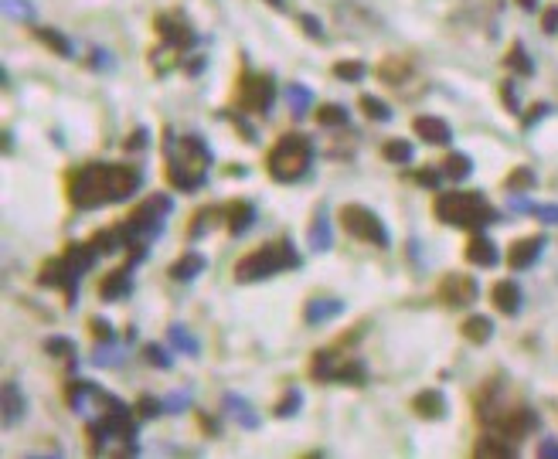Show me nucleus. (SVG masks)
Segmentation results:
<instances>
[{"instance_id":"20","label":"nucleus","mask_w":558,"mask_h":459,"mask_svg":"<svg viewBox=\"0 0 558 459\" xmlns=\"http://www.w3.org/2000/svg\"><path fill=\"white\" fill-rule=\"evenodd\" d=\"M252 221H255V208L249 201H235V204L225 208V225H229L231 235H245L252 228Z\"/></svg>"},{"instance_id":"28","label":"nucleus","mask_w":558,"mask_h":459,"mask_svg":"<svg viewBox=\"0 0 558 459\" xmlns=\"http://www.w3.org/2000/svg\"><path fill=\"white\" fill-rule=\"evenodd\" d=\"M490 333H494V324H490L487 317H466V324H463V337H466V341H473V344H487V341H490Z\"/></svg>"},{"instance_id":"1","label":"nucleus","mask_w":558,"mask_h":459,"mask_svg":"<svg viewBox=\"0 0 558 459\" xmlns=\"http://www.w3.org/2000/svg\"><path fill=\"white\" fill-rule=\"evenodd\" d=\"M143 184V173L126 164H89L68 173V201L82 211L119 204L133 197Z\"/></svg>"},{"instance_id":"15","label":"nucleus","mask_w":558,"mask_h":459,"mask_svg":"<svg viewBox=\"0 0 558 459\" xmlns=\"http://www.w3.org/2000/svg\"><path fill=\"white\" fill-rule=\"evenodd\" d=\"M133 262H126V266L113 269L109 276H102V283H99V296L102 300H123V296H130V289H133Z\"/></svg>"},{"instance_id":"49","label":"nucleus","mask_w":558,"mask_h":459,"mask_svg":"<svg viewBox=\"0 0 558 459\" xmlns=\"http://www.w3.org/2000/svg\"><path fill=\"white\" fill-rule=\"evenodd\" d=\"M89 330L96 333V341H106V344H113V341H116L113 324H106L102 317H92V320H89Z\"/></svg>"},{"instance_id":"9","label":"nucleus","mask_w":558,"mask_h":459,"mask_svg":"<svg viewBox=\"0 0 558 459\" xmlns=\"http://www.w3.org/2000/svg\"><path fill=\"white\" fill-rule=\"evenodd\" d=\"M341 225L351 238L358 242H368V245H378V249H388V231L382 225V218L375 214L365 204H344L341 208Z\"/></svg>"},{"instance_id":"29","label":"nucleus","mask_w":558,"mask_h":459,"mask_svg":"<svg viewBox=\"0 0 558 459\" xmlns=\"http://www.w3.org/2000/svg\"><path fill=\"white\" fill-rule=\"evenodd\" d=\"M310 249L313 252H327L330 249V221L324 211H317L313 218V228H310Z\"/></svg>"},{"instance_id":"3","label":"nucleus","mask_w":558,"mask_h":459,"mask_svg":"<svg viewBox=\"0 0 558 459\" xmlns=\"http://www.w3.org/2000/svg\"><path fill=\"white\" fill-rule=\"evenodd\" d=\"M99 259V252L92 242H85V245H68V249L61 252L58 259H51L48 266L41 269L38 283L41 286H55V289H65V300L68 306L75 303V286H78V276H85L92 262Z\"/></svg>"},{"instance_id":"51","label":"nucleus","mask_w":558,"mask_h":459,"mask_svg":"<svg viewBox=\"0 0 558 459\" xmlns=\"http://www.w3.org/2000/svg\"><path fill=\"white\" fill-rule=\"evenodd\" d=\"M147 140H150V133L140 126V130H133V133H130V140H126V150H143V147H147Z\"/></svg>"},{"instance_id":"10","label":"nucleus","mask_w":558,"mask_h":459,"mask_svg":"<svg viewBox=\"0 0 558 459\" xmlns=\"http://www.w3.org/2000/svg\"><path fill=\"white\" fill-rule=\"evenodd\" d=\"M272 99H276V78L266 75V72H245L242 82H238V106L245 113H269Z\"/></svg>"},{"instance_id":"44","label":"nucleus","mask_w":558,"mask_h":459,"mask_svg":"<svg viewBox=\"0 0 558 459\" xmlns=\"http://www.w3.org/2000/svg\"><path fill=\"white\" fill-rule=\"evenodd\" d=\"M92 364L99 367H109V364H119V350L113 344H106V341H99V347L92 350Z\"/></svg>"},{"instance_id":"13","label":"nucleus","mask_w":558,"mask_h":459,"mask_svg":"<svg viewBox=\"0 0 558 459\" xmlns=\"http://www.w3.org/2000/svg\"><path fill=\"white\" fill-rule=\"evenodd\" d=\"M439 300L446 306H466L477 300V279L470 276H446L439 283Z\"/></svg>"},{"instance_id":"45","label":"nucleus","mask_w":558,"mask_h":459,"mask_svg":"<svg viewBox=\"0 0 558 459\" xmlns=\"http://www.w3.org/2000/svg\"><path fill=\"white\" fill-rule=\"evenodd\" d=\"M507 65H511V68H518L521 75H531V72H535V65L528 61V51H524L521 44H514V48H511V55H507Z\"/></svg>"},{"instance_id":"16","label":"nucleus","mask_w":558,"mask_h":459,"mask_svg":"<svg viewBox=\"0 0 558 459\" xmlns=\"http://www.w3.org/2000/svg\"><path fill=\"white\" fill-rule=\"evenodd\" d=\"M541 249H545V238H541V235L521 238V242H514V245H511L507 262H511V269H528V266H535V262H538Z\"/></svg>"},{"instance_id":"17","label":"nucleus","mask_w":558,"mask_h":459,"mask_svg":"<svg viewBox=\"0 0 558 459\" xmlns=\"http://www.w3.org/2000/svg\"><path fill=\"white\" fill-rule=\"evenodd\" d=\"M463 255H466V262H473V266H497V245L487 238V235H473L470 242H466V249H463Z\"/></svg>"},{"instance_id":"50","label":"nucleus","mask_w":558,"mask_h":459,"mask_svg":"<svg viewBox=\"0 0 558 459\" xmlns=\"http://www.w3.org/2000/svg\"><path fill=\"white\" fill-rule=\"evenodd\" d=\"M300 27L307 31L310 38H324V24L313 18V14H300Z\"/></svg>"},{"instance_id":"56","label":"nucleus","mask_w":558,"mask_h":459,"mask_svg":"<svg viewBox=\"0 0 558 459\" xmlns=\"http://www.w3.org/2000/svg\"><path fill=\"white\" fill-rule=\"evenodd\" d=\"M545 113H548V106H545V102H538V106H535V109L528 113V119H524V123H538V119H541Z\"/></svg>"},{"instance_id":"54","label":"nucleus","mask_w":558,"mask_h":459,"mask_svg":"<svg viewBox=\"0 0 558 459\" xmlns=\"http://www.w3.org/2000/svg\"><path fill=\"white\" fill-rule=\"evenodd\" d=\"M538 218H545V221H552V225H558V204H548V208H538Z\"/></svg>"},{"instance_id":"21","label":"nucleus","mask_w":558,"mask_h":459,"mask_svg":"<svg viewBox=\"0 0 558 459\" xmlns=\"http://www.w3.org/2000/svg\"><path fill=\"white\" fill-rule=\"evenodd\" d=\"M205 266H208V262H205L201 252H184V255L171 266V279H177V283H191L194 276L205 272Z\"/></svg>"},{"instance_id":"40","label":"nucleus","mask_w":558,"mask_h":459,"mask_svg":"<svg viewBox=\"0 0 558 459\" xmlns=\"http://www.w3.org/2000/svg\"><path fill=\"white\" fill-rule=\"evenodd\" d=\"M334 75L341 78V82H361V78H365V65H361V61H337V65H334Z\"/></svg>"},{"instance_id":"35","label":"nucleus","mask_w":558,"mask_h":459,"mask_svg":"<svg viewBox=\"0 0 558 459\" xmlns=\"http://www.w3.org/2000/svg\"><path fill=\"white\" fill-rule=\"evenodd\" d=\"M382 157L392 160V164H408V160H412V143H405V140H388L385 147H382Z\"/></svg>"},{"instance_id":"22","label":"nucleus","mask_w":558,"mask_h":459,"mask_svg":"<svg viewBox=\"0 0 558 459\" xmlns=\"http://www.w3.org/2000/svg\"><path fill=\"white\" fill-rule=\"evenodd\" d=\"M412 408H416V415H423V419H443V415H446V402H443V395H439L436 388L419 391V395L412 398Z\"/></svg>"},{"instance_id":"12","label":"nucleus","mask_w":558,"mask_h":459,"mask_svg":"<svg viewBox=\"0 0 558 459\" xmlns=\"http://www.w3.org/2000/svg\"><path fill=\"white\" fill-rule=\"evenodd\" d=\"M157 35H160V41H164L167 48H174V51H184V48H191L194 41H198L194 27L181 18V14H160V18H157Z\"/></svg>"},{"instance_id":"47","label":"nucleus","mask_w":558,"mask_h":459,"mask_svg":"<svg viewBox=\"0 0 558 459\" xmlns=\"http://www.w3.org/2000/svg\"><path fill=\"white\" fill-rule=\"evenodd\" d=\"M446 173L436 171V167H423V171H412V180L416 184H423V188H439V180H443Z\"/></svg>"},{"instance_id":"42","label":"nucleus","mask_w":558,"mask_h":459,"mask_svg":"<svg viewBox=\"0 0 558 459\" xmlns=\"http://www.w3.org/2000/svg\"><path fill=\"white\" fill-rule=\"evenodd\" d=\"M143 357L154 364V367H160V371H167V367H174V361H171V350H164L160 344H147L143 347Z\"/></svg>"},{"instance_id":"2","label":"nucleus","mask_w":558,"mask_h":459,"mask_svg":"<svg viewBox=\"0 0 558 459\" xmlns=\"http://www.w3.org/2000/svg\"><path fill=\"white\" fill-rule=\"evenodd\" d=\"M212 167V150L201 136L177 140L171 130H164V177L174 191H198Z\"/></svg>"},{"instance_id":"11","label":"nucleus","mask_w":558,"mask_h":459,"mask_svg":"<svg viewBox=\"0 0 558 459\" xmlns=\"http://www.w3.org/2000/svg\"><path fill=\"white\" fill-rule=\"evenodd\" d=\"M483 422H490L501 436H507V439H518V436H528L535 425H538V419L528 412V408H494V412H487V415H480Z\"/></svg>"},{"instance_id":"5","label":"nucleus","mask_w":558,"mask_h":459,"mask_svg":"<svg viewBox=\"0 0 558 459\" xmlns=\"http://www.w3.org/2000/svg\"><path fill=\"white\" fill-rule=\"evenodd\" d=\"M432 214L443 221V225H453V228H470L477 231L483 225H490L497 218V211L483 201V194H439L436 204H432Z\"/></svg>"},{"instance_id":"24","label":"nucleus","mask_w":558,"mask_h":459,"mask_svg":"<svg viewBox=\"0 0 558 459\" xmlns=\"http://www.w3.org/2000/svg\"><path fill=\"white\" fill-rule=\"evenodd\" d=\"M222 405H225V412H229V415L238 422L242 429H259V415H255V408H252L245 398H238V395H225Z\"/></svg>"},{"instance_id":"8","label":"nucleus","mask_w":558,"mask_h":459,"mask_svg":"<svg viewBox=\"0 0 558 459\" xmlns=\"http://www.w3.org/2000/svg\"><path fill=\"white\" fill-rule=\"evenodd\" d=\"M310 378L313 381H344V384H365V364L354 357H341V344L324 347L310 361Z\"/></svg>"},{"instance_id":"43","label":"nucleus","mask_w":558,"mask_h":459,"mask_svg":"<svg viewBox=\"0 0 558 459\" xmlns=\"http://www.w3.org/2000/svg\"><path fill=\"white\" fill-rule=\"evenodd\" d=\"M378 75L385 78V82H402V78L408 75V61H399V58H392V61H385V65L378 68Z\"/></svg>"},{"instance_id":"4","label":"nucleus","mask_w":558,"mask_h":459,"mask_svg":"<svg viewBox=\"0 0 558 459\" xmlns=\"http://www.w3.org/2000/svg\"><path fill=\"white\" fill-rule=\"evenodd\" d=\"M300 266V255L293 249L289 238H279V242H269L262 249L249 252L235 262V279L238 283H262L269 279L276 272H286V269H296Z\"/></svg>"},{"instance_id":"38","label":"nucleus","mask_w":558,"mask_h":459,"mask_svg":"<svg viewBox=\"0 0 558 459\" xmlns=\"http://www.w3.org/2000/svg\"><path fill=\"white\" fill-rule=\"evenodd\" d=\"M300 405H303V395L296 391V388H289L286 395H283V402H276V419H289V415H296L300 412Z\"/></svg>"},{"instance_id":"26","label":"nucleus","mask_w":558,"mask_h":459,"mask_svg":"<svg viewBox=\"0 0 558 459\" xmlns=\"http://www.w3.org/2000/svg\"><path fill=\"white\" fill-rule=\"evenodd\" d=\"M286 102H289V113L296 116V119H303L310 113V106H313V89L307 85H286Z\"/></svg>"},{"instance_id":"32","label":"nucleus","mask_w":558,"mask_h":459,"mask_svg":"<svg viewBox=\"0 0 558 459\" xmlns=\"http://www.w3.org/2000/svg\"><path fill=\"white\" fill-rule=\"evenodd\" d=\"M167 341H171L177 350H184V354H198V341L191 337V330L181 324H171L167 326Z\"/></svg>"},{"instance_id":"19","label":"nucleus","mask_w":558,"mask_h":459,"mask_svg":"<svg viewBox=\"0 0 558 459\" xmlns=\"http://www.w3.org/2000/svg\"><path fill=\"white\" fill-rule=\"evenodd\" d=\"M490 300H494V306L501 310V313H518L521 310V289L514 279H501V283H494V289H490Z\"/></svg>"},{"instance_id":"36","label":"nucleus","mask_w":558,"mask_h":459,"mask_svg":"<svg viewBox=\"0 0 558 459\" xmlns=\"http://www.w3.org/2000/svg\"><path fill=\"white\" fill-rule=\"evenodd\" d=\"M44 350H48V354H55V357H65L68 367H75V344H72V341H65V337H51V341H44Z\"/></svg>"},{"instance_id":"52","label":"nucleus","mask_w":558,"mask_h":459,"mask_svg":"<svg viewBox=\"0 0 558 459\" xmlns=\"http://www.w3.org/2000/svg\"><path fill=\"white\" fill-rule=\"evenodd\" d=\"M501 96H504V102H507V109H511V113H521L518 99H514V85H511V82H504V85H501Z\"/></svg>"},{"instance_id":"31","label":"nucleus","mask_w":558,"mask_h":459,"mask_svg":"<svg viewBox=\"0 0 558 459\" xmlns=\"http://www.w3.org/2000/svg\"><path fill=\"white\" fill-rule=\"evenodd\" d=\"M38 38L55 51V55H61V58H72L75 55V48H72V41L65 38V35H58V31H51V27H41L38 31Z\"/></svg>"},{"instance_id":"46","label":"nucleus","mask_w":558,"mask_h":459,"mask_svg":"<svg viewBox=\"0 0 558 459\" xmlns=\"http://www.w3.org/2000/svg\"><path fill=\"white\" fill-rule=\"evenodd\" d=\"M507 188H511V191H528V188H535V173L528 171V167H518V171L507 177Z\"/></svg>"},{"instance_id":"41","label":"nucleus","mask_w":558,"mask_h":459,"mask_svg":"<svg viewBox=\"0 0 558 459\" xmlns=\"http://www.w3.org/2000/svg\"><path fill=\"white\" fill-rule=\"evenodd\" d=\"M160 412H164V402H157V398H150V395H143V398L133 405V415H136V419H143V422L157 419Z\"/></svg>"},{"instance_id":"18","label":"nucleus","mask_w":558,"mask_h":459,"mask_svg":"<svg viewBox=\"0 0 558 459\" xmlns=\"http://www.w3.org/2000/svg\"><path fill=\"white\" fill-rule=\"evenodd\" d=\"M89 242L96 245L99 255H113V252L130 249V235H126V228H123V225H116V228H102V231H96V235H92Z\"/></svg>"},{"instance_id":"30","label":"nucleus","mask_w":558,"mask_h":459,"mask_svg":"<svg viewBox=\"0 0 558 459\" xmlns=\"http://www.w3.org/2000/svg\"><path fill=\"white\" fill-rule=\"evenodd\" d=\"M473 171V164H470V157H463V153H449L443 160V173L449 180H463V177H470Z\"/></svg>"},{"instance_id":"57","label":"nucleus","mask_w":558,"mask_h":459,"mask_svg":"<svg viewBox=\"0 0 558 459\" xmlns=\"http://www.w3.org/2000/svg\"><path fill=\"white\" fill-rule=\"evenodd\" d=\"M541 456H558V446H541Z\"/></svg>"},{"instance_id":"6","label":"nucleus","mask_w":558,"mask_h":459,"mask_svg":"<svg viewBox=\"0 0 558 459\" xmlns=\"http://www.w3.org/2000/svg\"><path fill=\"white\" fill-rule=\"evenodd\" d=\"M310 164H313V140L296 136V133L283 136V140L269 150V160H266L269 177L272 180H279V184L300 180V177L310 171Z\"/></svg>"},{"instance_id":"37","label":"nucleus","mask_w":558,"mask_h":459,"mask_svg":"<svg viewBox=\"0 0 558 459\" xmlns=\"http://www.w3.org/2000/svg\"><path fill=\"white\" fill-rule=\"evenodd\" d=\"M361 113H365L368 119H378V123H388V119H392L388 102H382V99H375V96H361Z\"/></svg>"},{"instance_id":"39","label":"nucleus","mask_w":558,"mask_h":459,"mask_svg":"<svg viewBox=\"0 0 558 459\" xmlns=\"http://www.w3.org/2000/svg\"><path fill=\"white\" fill-rule=\"evenodd\" d=\"M0 7H4L7 18H14V20H35L31 0H0Z\"/></svg>"},{"instance_id":"55","label":"nucleus","mask_w":558,"mask_h":459,"mask_svg":"<svg viewBox=\"0 0 558 459\" xmlns=\"http://www.w3.org/2000/svg\"><path fill=\"white\" fill-rule=\"evenodd\" d=\"M541 27H545V31H558V11H548L545 20H541Z\"/></svg>"},{"instance_id":"25","label":"nucleus","mask_w":558,"mask_h":459,"mask_svg":"<svg viewBox=\"0 0 558 459\" xmlns=\"http://www.w3.org/2000/svg\"><path fill=\"white\" fill-rule=\"evenodd\" d=\"M24 415V395L14 381L4 384V425H18Z\"/></svg>"},{"instance_id":"23","label":"nucleus","mask_w":558,"mask_h":459,"mask_svg":"<svg viewBox=\"0 0 558 459\" xmlns=\"http://www.w3.org/2000/svg\"><path fill=\"white\" fill-rule=\"evenodd\" d=\"M341 310H344L341 300H324V296H317V300H310V303L303 306V320H307V324H324V320H334Z\"/></svg>"},{"instance_id":"58","label":"nucleus","mask_w":558,"mask_h":459,"mask_svg":"<svg viewBox=\"0 0 558 459\" xmlns=\"http://www.w3.org/2000/svg\"><path fill=\"white\" fill-rule=\"evenodd\" d=\"M266 4H272V7H283V4H286V0H266Z\"/></svg>"},{"instance_id":"34","label":"nucleus","mask_w":558,"mask_h":459,"mask_svg":"<svg viewBox=\"0 0 558 459\" xmlns=\"http://www.w3.org/2000/svg\"><path fill=\"white\" fill-rule=\"evenodd\" d=\"M317 123L320 126H347V109L337 106V102H327V106L317 109Z\"/></svg>"},{"instance_id":"33","label":"nucleus","mask_w":558,"mask_h":459,"mask_svg":"<svg viewBox=\"0 0 558 459\" xmlns=\"http://www.w3.org/2000/svg\"><path fill=\"white\" fill-rule=\"evenodd\" d=\"M507 439V436H504ZM504 439H480L473 446V456H497V459H511L514 456V449L511 446H504Z\"/></svg>"},{"instance_id":"7","label":"nucleus","mask_w":558,"mask_h":459,"mask_svg":"<svg viewBox=\"0 0 558 459\" xmlns=\"http://www.w3.org/2000/svg\"><path fill=\"white\" fill-rule=\"evenodd\" d=\"M171 211H174V197H167V194H150V197L123 221V228L130 235V249H147V242L160 235V225H164V218H167Z\"/></svg>"},{"instance_id":"27","label":"nucleus","mask_w":558,"mask_h":459,"mask_svg":"<svg viewBox=\"0 0 558 459\" xmlns=\"http://www.w3.org/2000/svg\"><path fill=\"white\" fill-rule=\"evenodd\" d=\"M96 391H99V384H92V381H72L65 388V402L72 405L75 412H85V402L96 398Z\"/></svg>"},{"instance_id":"48","label":"nucleus","mask_w":558,"mask_h":459,"mask_svg":"<svg viewBox=\"0 0 558 459\" xmlns=\"http://www.w3.org/2000/svg\"><path fill=\"white\" fill-rule=\"evenodd\" d=\"M188 405H191V391H188V388H181V391H174V395L164 398V412H184Z\"/></svg>"},{"instance_id":"53","label":"nucleus","mask_w":558,"mask_h":459,"mask_svg":"<svg viewBox=\"0 0 558 459\" xmlns=\"http://www.w3.org/2000/svg\"><path fill=\"white\" fill-rule=\"evenodd\" d=\"M96 61H92V68H102V72H106V68H113V55H109V51H96Z\"/></svg>"},{"instance_id":"14","label":"nucleus","mask_w":558,"mask_h":459,"mask_svg":"<svg viewBox=\"0 0 558 459\" xmlns=\"http://www.w3.org/2000/svg\"><path fill=\"white\" fill-rule=\"evenodd\" d=\"M412 130H416V136H419L423 143H432V147L453 143V130L446 126L439 116H416V119H412Z\"/></svg>"}]
</instances>
